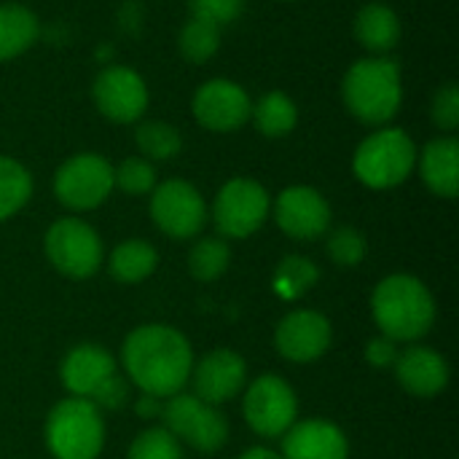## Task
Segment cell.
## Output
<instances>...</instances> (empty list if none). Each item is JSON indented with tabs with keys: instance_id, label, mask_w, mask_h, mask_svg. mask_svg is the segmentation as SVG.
<instances>
[{
	"instance_id": "cell-1",
	"label": "cell",
	"mask_w": 459,
	"mask_h": 459,
	"mask_svg": "<svg viewBox=\"0 0 459 459\" xmlns=\"http://www.w3.org/2000/svg\"><path fill=\"white\" fill-rule=\"evenodd\" d=\"M121 363L143 395H156L164 401L178 395L191 379L194 352L178 328L151 323L126 336L121 347Z\"/></svg>"
},
{
	"instance_id": "cell-2",
	"label": "cell",
	"mask_w": 459,
	"mask_h": 459,
	"mask_svg": "<svg viewBox=\"0 0 459 459\" xmlns=\"http://www.w3.org/2000/svg\"><path fill=\"white\" fill-rule=\"evenodd\" d=\"M371 309L379 331L393 342H417L436 323V301L411 274L385 277L371 296Z\"/></svg>"
},
{
	"instance_id": "cell-3",
	"label": "cell",
	"mask_w": 459,
	"mask_h": 459,
	"mask_svg": "<svg viewBox=\"0 0 459 459\" xmlns=\"http://www.w3.org/2000/svg\"><path fill=\"white\" fill-rule=\"evenodd\" d=\"M342 94L347 110L358 121L368 126H382L395 118L403 102L401 67L385 56L360 59L347 70Z\"/></svg>"
},
{
	"instance_id": "cell-4",
	"label": "cell",
	"mask_w": 459,
	"mask_h": 459,
	"mask_svg": "<svg viewBox=\"0 0 459 459\" xmlns=\"http://www.w3.org/2000/svg\"><path fill=\"white\" fill-rule=\"evenodd\" d=\"M46 446L56 459H97L105 446V422L89 398L59 401L46 420Z\"/></svg>"
},
{
	"instance_id": "cell-5",
	"label": "cell",
	"mask_w": 459,
	"mask_h": 459,
	"mask_svg": "<svg viewBox=\"0 0 459 459\" xmlns=\"http://www.w3.org/2000/svg\"><path fill=\"white\" fill-rule=\"evenodd\" d=\"M417 164L414 140L395 126L379 129L360 143L352 159L358 180L368 188L385 191L401 186Z\"/></svg>"
},
{
	"instance_id": "cell-6",
	"label": "cell",
	"mask_w": 459,
	"mask_h": 459,
	"mask_svg": "<svg viewBox=\"0 0 459 459\" xmlns=\"http://www.w3.org/2000/svg\"><path fill=\"white\" fill-rule=\"evenodd\" d=\"M43 250L51 266L73 280H86L102 266L100 234L78 218H59L43 237Z\"/></svg>"
},
{
	"instance_id": "cell-7",
	"label": "cell",
	"mask_w": 459,
	"mask_h": 459,
	"mask_svg": "<svg viewBox=\"0 0 459 459\" xmlns=\"http://www.w3.org/2000/svg\"><path fill=\"white\" fill-rule=\"evenodd\" d=\"M161 420H164V428L178 441H183L191 449L204 452V455L218 452L229 441L226 417L215 406L199 401L196 395L178 393V395L167 398Z\"/></svg>"
},
{
	"instance_id": "cell-8",
	"label": "cell",
	"mask_w": 459,
	"mask_h": 459,
	"mask_svg": "<svg viewBox=\"0 0 459 459\" xmlns=\"http://www.w3.org/2000/svg\"><path fill=\"white\" fill-rule=\"evenodd\" d=\"M269 210H272V199L258 180L234 178L218 191L212 204V221L223 237L245 239L264 226Z\"/></svg>"
},
{
	"instance_id": "cell-9",
	"label": "cell",
	"mask_w": 459,
	"mask_h": 459,
	"mask_svg": "<svg viewBox=\"0 0 459 459\" xmlns=\"http://www.w3.org/2000/svg\"><path fill=\"white\" fill-rule=\"evenodd\" d=\"M116 186L113 167L97 153H78L67 159L54 175V194L67 210L100 207Z\"/></svg>"
},
{
	"instance_id": "cell-10",
	"label": "cell",
	"mask_w": 459,
	"mask_h": 459,
	"mask_svg": "<svg viewBox=\"0 0 459 459\" xmlns=\"http://www.w3.org/2000/svg\"><path fill=\"white\" fill-rule=\"evenodd\" d=\"M242 411L253 433L264 438H280L290 430V425H296L299 401L285 379L264 374L247 387Z\"/></svg>"
},
{
	"instance_id": "cell-11",
	"label": "cell",
	"mask_w": 459,
	"mask_h": 459,
	"mask_svg": "<svg viewBox=\"0 0 459 459\" xmlns=\"http://www.w3.org/2000/svg\"><path fill=\"white\" fill-rule=\"evenodd\" d=\"M151 218L172 239H191L207 221V204L188 180H164L151 191Z\"/></svg>"
},
{
	"instance_id": "cell-12",
	"label": "cell",
	"mask_w": 459,
	"mask_h": 459,
	"mask_svg": "<svg viewBox=\"0 0 459 459\" xmlns=\"http://www.w3.org/2000/svg\"><path fill=\"white\" fill-rule=\"evenodd\" d=\"M97 110L116 124H134L148 108V89L140 73L124 65L105 67L91 86Z\"/></svg>"
},
{
	"instance_id": "cell-13",
	"label": "cell",
	"mask_w": 459,
	"mask_h": 459,
	"mask_svg": "<svg viewBox=\"0 0 459 459\" xmlns=\"http://www.w3.org/2000/svg\"><path fill=\"white\" fill-rule=\"evenodd\" d=\"M194 116L210 132H237L250 118L253 102L247 91L226 78H212L202 83L194 94Z\"/></svg>"
},
{
	"instance_id": "cell-14",
	"label": "cell",
	"mask_w": 459,
	"mask_h": 459,
	"mask_svg": "<svg viewBox=\"0 0 459 459\" xmlns=\"http://www.w3.org/2000/svg\"><path fill=\"white\" fill-rule=\"evenodd\" d=\"M333 331L325 315L312 309L290 312L280 320L274 331V344L285 360L293 363H312L323 358L331 347Z\"/></svg>"
},
{
	"instance_id": "cell-15",
	"label": "cell",
	"mask_w": 459,
	"mask_h": 459,
	"mask_svg": "<svg viewBox=\"0 0 459 459\" xmlns=\"http://www.w3.org/2000/svg\"><path fill=\"white\" fill-rule=\"evenodd\" d=\"M277 226L293 239H317L331 226V207L325 196L309 186H290L274 202Z\"/></svg>"
},
{
	"instance_id": "cell-16",
	"label": "cell",
	"mask_w": 459,
	"mask_h": 459,
	"mask_svg": "<svg viewBox=\"0 0 459 459\" xmlns=\"http://www.w3.org/2000/svg\"><path fill=\"white\" fill-rule=\"evenodd\" d=\"M191 379L194 395L210 406H218L242 393L247 363L234 350H212L191 368Z\"/></svg>"
},
{
	"instance_id": "cell-17",
	"label": "cell",
	"mask_w": 459,
	"mask_h": 459,
	"mask_svg": "<svg viewBox=\"0 0 459 459\" xmlns=\"http://www.w3.org/2000/svg\"><path fill=\"white\" fill-rule=\"evenodd\" d=\"M395 377L406 393L436 398L449 385V363L430 347H409L406 352H398Z\"/></svg>"
},
{
	"instance_id": "cell-18",
	"label": "cell",
	"mask_w": 459,
	"mask_h": 459,
	"mask_svg": "<svg viewBox=\"0 0 459 459\" xmlns=\"http://www.w3.org/2000/svg\"><path fill=\"white\" fill-rule=\"evenodd\" d=\"M350 446L344 433L325 420L290 425L282 438V459H347Z\"/></svg>"
},
{
	"instance_id": "cell-19",
	"label": "cell",
	"mask_w": 459,
	"mask_h": 459,
	"mask_svg": "<svg viewBox=\"0 0 459 459\" xmlns=\"http://www.w3.org/2000/svg\"><path fill=\"white\" fill-rule=\"evenodd\" d=\"M116 374L113 355L100 344H78L73 347L59 368L62 385L75 398H91V393Z\"/></svg>"
},
{
	"instance_id": "cell-20",
	"label": "cell",
	"mask_w": 459,
	"mask_h": 459,
	"mask_svg": "<svg viewBox=\"0 0 459 459\" xmlns=\"http://www.w3.org/2000/svg\"><path fill=\"white\" fill-rule=\"evenodd\" d=\"M420 172L425 186L444 196L455 199L459 191V143L455 137H438L425 145L420 159Z\"/></svg>"
},
{
	"instance_id": "cell-21",
	"label": "cell",
	"mask_w": 459,
	"mask_h": 459,
	"mask_svg": "<svg viewBox=\"0 0 459 459\" xmlns=\"http://www.w3.org/2000/svg\"><path fill=\"white\" fill-rule=\"evenodd\" d=\"M355 35L363 48L374 54H385L395 48L401 38V19L398 13L385 3H368L355 16Z\"/></svg>"
},
{
	"instance_id": "cell-22",
	"label": "cell",
	"mask_w": 459,
	"mask_h": 459,
	"mask_svg": "<svg viewBox=\"0 0 459 459\" xmlns=\"http://www.w3.org/2000/svg\"><path fill=\"white\" fill-rule=\"evenodd\" d=\"M40 35L38 16L16 3L0 5V62L24 54Z\"/></svg>"
},
{
	"instance_id": "cell-23",
	"label": "cell",
	"mask_w": 459,
	"mask_h": 459,
	"mask_svg": "<svg viewBox=\"0 0 459 459\" xmlns=\"http://www.w3.org/2000/svg\"><path fill=\"white\" fill-rule=\"evenodd\" d=\"M156 264H159V253L145 239H126L108 258L110 277L118 280V282H124V285L143 282L145 277L153 274Z\"/></svg>"
},
{
	"instance_id": "cell-24",
	"label": "cell",
	"mask_w": 459,
	"mask_h": 459,
	"mask_svg": "<svg viewBox=\"0 0 459 459\" xmlns=\"http://www.w3.org/2000/svg\"><path fill=\"white\" fill-rule=\"evenodd\" d=\"M250 116H253L258 132L266 134V137H282V134L293 132V126L299 121L296 102L285 91H269V94H264L253 105Z\"/></svg>"
},
{
	"instance_id": "cell-25",
	"label": "cell",
	"mask_w": 459,
	"mask_h": 459,
	"mask_svg": "<svg viewBox=\"0 0 459 459\" xmlns=\"http://www.w3.org/2000/svg\"><path fill=\"white\" fill-rule=\"evenodd\" d=\"M320 280V269L304 255H285L274 269V290L282 299H301Z\"/></svg>"
},
{
	"instance_id": "cell-26",
	"label": "cell",
	"mask_w": 459,
	"mask_h": 459,
	"mask_svg": "<svg viewBox=\"0 0 459 459\" xmlns=\"http://www.w3.org/2000/svg\"><path fill=\"white\" fill-rule=\"evenodd\" d=\"M32 196V178L30 172L8 159V156H0V221L16 215Z\"/></svg>"
},
{
	"instance_id": "cell-27",
	"label": "cell",
	"mask_w": 459,
	"mask_h": 459,
	"mask_svg": "<svg viewBox=\"0 0 459 459\" xmlns=\"http://www.w3.org/2000/svg\"><path fill=\"white\" fill-rule=\"evenodd\" d=\"M180 54L194 62V65H202L207 59L215 56L218 46H221V27L207 22V19H196L191 16L186 22V27L180 30Z\"/></svg>"
},
{
	"instance_id": "cell-28",
	"label": "cell",
	"mask_w": 459,
	"mask_h": 459,
	"mask_svg": "<svg viewBox=\"0 0 459 459\" xmlns=\"http://www.w3.org/2000/svg\"><path fill=\"white\" fill-rule=\"evenodd\" d=\"M134 140H137V148L148 159H156V161H167V159L178 156L180 148H183L180 132L167 121H143V124H137Z\"/></svg>"
},
{
	"instance_id": "cell-29",
	"label": "cell",
	"mask_w": 459,
	"mask_h": 459,
	"mask_svg": "<svg viewBox=\"0 0 459 459\" xmlns=\"http://www.w3.org/2000/svg\"><path fill=\"white\" fill-rule=\"evenodd\" d=\"M229 261H231V250L223 239L218 237H204L199 239L191 253H188V269L191 274L199 280V282H212L218 280L226 269H229Z\"/></svg>"
},
{
	"instance_id": "cell-30",
	"label": "cell",
	"mask_w": 459,
	"mask_h": 459,
	"mask_svg": "<svg viewBox=\"0 0 459 459\" xmlns=\"http://www.w3.org/2000/svg\"><path fill=\"white\" fill-rule=\"evenodd\" d=\"M126 459H186L180 441L167 428H148L143 430L132 446Z\"/></svg>"
},
{
	"instance_id": "cell-31",
	"label": "cell",
	"mask_w": 459,
	"mask_h": 459,
	"mask_svg": "<svg viewBox=\"0 0 459 459\" xmlns=\"http://www.w3.org/2000/svg\"><path fill=\"white\" fill-rule=\"evenodd\" d=\"M113 178H116V186L129 194V196H140V194H151L156 188V169L151 161L145 159H124L118 164V169H113Z\"/></svg>"
},
{
	"instance_id": "cell-32",
	"label": "cell",
	"mask_w": 459,
	"mask_h": 459,
	"mask_svg": "<svg viewBox=\"0 0 459 459\" xmlns=\"http://www.w3.org/2000/svg\"><path fill=\"white\" fill-rule=\"evenodd\" d=\"M366 250H368L366 237L352 226H342L328 237V255L336 266H344V269L358 266L366 258Z\"/></svg>"
},
{
	"instance_id": "cell-33",
	"label": "cell",
	"mask_w": 459,
	"mask_h": 459,
	"mask_svg": "<svg viewBox=\"0 0 459 459\" xmlns=\"http://www.w3.org/2000/svg\"><path fill=\"white\" fill-rule=\"evenodd\" d=\"M436 126L455 132L459 126V89L457 83H446L444 89L436 91L433 97V110H430Z\"/></svg>"
},
{
	"instance_id": "cell-34",
	"label": "cell",
	"mask_w": 459,
	"mask_h": 459,
	"mask_svg": "<svg viewBox=\"0 0 459 459\" xmlns=\"http://www.w3.org/2000/svg\"><path fill=\"white\" fill-rule=\"evenodd\" d=\"M242 8H245V0H191V13L218 27L231 24L242 13Z\"/></svg>"
},
{
	"instance_id": "cell-35",
	"label": "cell",
	"mask_w": 459,
	"mask_h": 459,
	"mask_svg": "<svg viewBox=\"0 0 459 459\" xmlns=\"http://www.w3.org/2000/svg\"><path fill=\"white\" fill-rule=\"evenodd\" d=\"M97 409H108V411H116V409H124L126 406V401H129V385H126V379L124 377H118V374H113V377H108L94 393H91V398H89Z\"/></svg>"
},
{
	"instance_id": "cell-36",
	"label": "cell",
	"mask_w": 459,
	"mask_h": 459,
	"mask_svg": "<svg viewBox=\"0 0 459 459\" xmlns=\"http://www.w3.org/2000/svg\"><path fill=\"white\" fill-rule=\"evenodd\" d=\"M366 360H368L374 368H390V366H395V360H398L395 342L387 339V336L371 339V342L366 344Z\"/></svg>"
},
{
	"instance_id": "cell-37",
	"label": "cell",
	"mask_w": 459,
	"mask_h": 459,
	"mask_svg": "<svg viewBox=\"0 0 459 459\" xmlns=\"http://www.w3.org/2000/svg\"><path fill=\"white\" fill-rule=\"evenodd\" d=\"M137 417H143V420H156V417H161V411H164V403H161V398H156V395H140V401H137Z\"/></svg>"
},
{
	"instance_id": "cell-38",
	"label": "cell",
	"mask_w": 459,
	"mask_h": 459,
	"mask_svg": "<svg viewBox=\"0 0 459 459\" xmlns=\"http://www.w3.org/2000/svg\"><path fill=\"white\" fill-rule=\"evenodd\" d=\"M239 459H282L277 452H272V449H264V446H253V449H247L245 455Z\"/></svg>"
}]
</instances>
